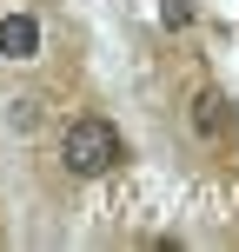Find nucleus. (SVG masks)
Here are the masks:
<instances>
[{
  "mask_svg": "<svg viewBox=\"0 0 239 252\" xmlns=\"http://www.w3.org/2000/svg\"><path fill=\"white\" fill-rule=\"evenodd\" d=\"M120 159H126V146H120V133L106 120H73L60 133V166L73 179H106Z\"/></svg>",
  "mask_w": 239,
  "mask_h": 252,
  "instance_id": "nucleus-1",
  "label": "nucleus"
},
{
  "mask_svg": "<svg viewBox=\"0 0 239 252\" xmlns=\"http://www.w3.org/2000/svg\"><path fill=\"white\" fill-rule=\"evenodd\" d=\"M193 126H200V139H213V146L233 139V100L219 87H200L193 93Z\"/></svg>",
  "mask_w": 239,
  "mask_h": 252,
  "instance_id": "nucleus-2",
  "label": "nucleus"
},
{
  "mask_svg": "<svg viewBox=\"0 0 239 252\" xmlns=\"http://www.w3.org/2000/svg\"><path fill=\"white\" fill-rule=\"evenodd\" d=\"M0 53H7V60H34L40 53V27L27 20V13H7V20H0Z\"/></svg>",
  "mask_w": 239,
  "mask_h": 252,
  "instance_id": "nucleus-3",
  "label": "nucleus"
},
{
  "mask_svg": "<svg viewBox=\"0 0 239 252\" xmlns=\"http://www.w3.org/2000/svg\"><path fill=\"white\" fill-rule=\"evenodd\" d=\"M160 20L166 27H186L193 20V0H160Z\"/></svg>",
  "mask_w": 239,
  "mask_h": 252,
  "instance_id": "nucleus-4",
  "label": "nucleus"
}]
</instances>
